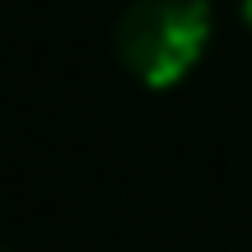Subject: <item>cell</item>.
Returning <instances> with one entry per match:
<instances>
[{
    "label": "cell",
    "mask_w": 252,
    "mask_h": 252,
    "mask_svg": "<svg viewBox=\"0 0 252 252\" xmlns=\"http://www.w3.org/2000/svg\"><path fill=\"white\" fill-rule=\"evenodd\" d=\"M112 47L131 80L168 89L196 70L210 47V0H126Z\"/></svg>",
    "instance_id": "obj_1"
},
{
    "label": "cell",
    "mask_w": 252,
    "mask_h": 252,
    "mask_svg": "<svg viewBox=\"0 0 252 252\" xmlns=\"http://www.w3.org/2000/svg\"><path fill=\"white\" fill-rule=\"evenodd\" d=\"M243 24L252 28V0H243Z\"/></svg>",
    "instance_id": "obj_2"
},
{
    "label": "cell",
    "mask_w": 252,
    "mask_h": 252,
    "mask_svg": "<svg viewBox=\"0 0 252 252\" xmlns=\"http://www.w3.org/2000/svg\"><path fill=\"white\" fill-rule=\"evenodd\" d=\"M0 252H9V248H5V243H0Z\"/></svg>",
    "instance_id": "obj_3"
}]
</instances>
